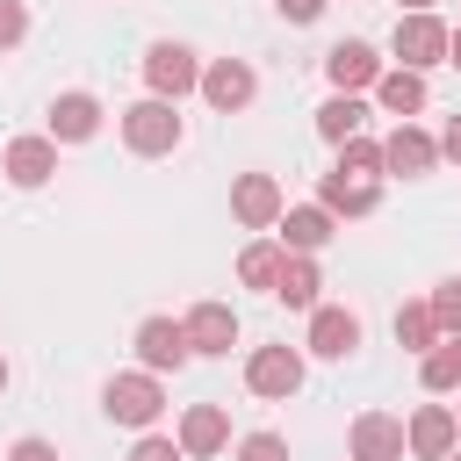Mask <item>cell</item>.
Segmentation results:
<instances>
[{"label":"cell","instance_id":"603a6c76","mask_svg":"<svg viewBox=\"0 0 461 461\" xmlns=\"http://www.w3.org/2000/svg\"><path fill=\"white\" fill-rule=\"evenodd\" d=\"M447 331H439V317H432V303H403L396 310V346H411V353H432Z\"/></svg>","mask_w":461,"mask_h":461},{"label":"cell","instance_id":"7c38bea8","mask_svg":"<svg viewBox=\"0 0 461 461\" xmlns=\"http://www.w3.org/2000/svg\"><path fill=\"white\" fill-rule=\"evenodd\" d=\"M324 79H331L339 94H360V86L382 79V58H375L367 43H331V50H324Z\"/></svg>","mask_w":461,"mask_h":461},{"label":"cell","instance_id":"4fadbf2b","mask_svg":"<svg viewBox=\"0 0 461 461\" xmlns=\"http://www.w3.org/2000/svg\"><path fill=\"white\" fill-rule=\"evenodd\" d=\"M432 158H439V144L418 130V122H396V137L382 144V166L389 173H403V180H418V173H432Z\"/></svg>","mask_w":461,"mask_h":461},{"label":"cell","instance_id":"83f0119b","mask_svg":"<svg viewBox=\"0 0 461 461\" xmlns=\"http://www.w3.org/2000/svg\"><path fill=\"white\" fill-rule=\"evenodd\" d=\"M238 461H288V439L281 432H245L238 439Z\"/></svg>","mask_w":461,"mask_h":461},{"label":"cell","instance_id":"836d02e7","mask_svg":"<svg viewBox=\"0 0 461 461\" xmlns=\"http://www.w3.org/2000/svg\"><path fill=\"white\" fill-rule=\"evenodd\" d=\"M447 65H461V29H454V43H447Z\"/></svg>","mask_w":461,"mask_h":461},{"label":"cell","instance_id":"f546056e","mask_svg":"<svg viewBox=\"0 0 461 461\" xmlns=\"http://www.w3.org/2000/svg\"><path fill=\"white\" fill-rule=\"evenodd\" d=\"M130 461H187V454H180V439H158V432H144V439L130 447Z\"/></svg>","mask_w":461,"mask_h":461},{"label":"cell","instance_id":"2e32d148","mask_svg":"<svg viewBox=\"0 0 461 461\" xmlns=\"http://www.w3.org/2000/svg\"><path fill=\"white\" fill-rule=\"evenodd\" d=\"M230 447V418H223V403H194L187 418H180V454H223Z\"/></svg>","mask_w":461,"mask_h":461},{"label":"cell","instance_id":"ba28073f","mask_svg":"<svg viewBox=\"0 0 461 461\" xmlns=\"http://www.w3.org/2000/svg\"><path fill=\"white\" fill-rule=\"evenodd\" d=\"M252 94H259V79H252V65H245V58H216V65H202V101H209V108L238 115Z\"/></svg>","mask_w":461,"mask_h":461},{"label":"cell","instance_id":"d6986e66","mask_svg":"<svg viewBox=\"0 0 461 461\" xmlns=\"http://www.w3.org/2000/svg\"><path fill=\"white\" fill-rule=\"evenodd\" d=\"M317 288H324L317 259H310V252H288V259H281V281H274V295H281L288 310H317Z\"/></svg>","mask_w":461,"mask_h":461},{"label":"cell","instance_id":"f35d334b","mask_svg":"<svg viewBox=\"0 0 461 461\" xmlns=\"http://www.w3.org/2000/svg\"><path fill=\"white\" fill-rule=\"evenodd\" d=\"M454 418H461V411H454Z\"/></svg>","mask_w":461,"mask_h":461},{"label":"cell","instance_id":"8d00e7d4","mask_svg":"<svg viewBox=\"0 0 461 461\" xmlns=\"http://www.w3.org/2000/svg\"><path fill=\"white\" fill-rule=\"evenodd\" d=\"M454 353H461V339H454Z\"/></svg>","mask_w":461,"mask_h":461},{"label":"cell","instance_id":"8992f818","mask_svg":"<svg viewBox=\"0 0 461 461\" xmlns=\"http://www.w3.org/2000/svg\"><path fill=\"white\" fill-rule=\"evenodd\" d=\"M281 180L274 173H238V187H230V216L245 223V230H267V223H281Z\"/></svg>","mask_w":461,"mask_h":461},{"label":"cell","instance_id":"44dd1931","mask_svg":"<svg viewBox=\"0 0 461 461\" xmlns=\"http://www.w3.org/2000/svg\"><path fill=\"white\" fill-rule=\"evenodd\" d=\"M317 194H324V209H331V216H367V209L382 202V187L346 180V173H324V187H317Z\"/></svg>","mask_w":461,"mask_h":461},{"label":"cell","instance_id":"ac0fdd59","mask_svg":"<svg viewBox=\"0 0 461 461\" xmlns=\"http://www.w3.org/2000/svg\"><path fill=\"white\" fill-rule=\"evenodd\" d=\"M331 238V209L310 202V209H281V252H317Z\"/></svg>","mask_w":461,"mask_h":461},{"label":"cell","instance_id":"277c9868","mask_svg":"<svg viewBox=\"0 0 461 461\" xmlns=\"http://www.w3.org/2000/svg\"><path fill=\"white\" fill-rule=\"evenodd\" d=\"M245 389L288 403V396L303 389V353H295V346H259V353L245 360Z\"/></svg>","mask_w":461,"mask_h":461},{"label":"cell","instance_id":"7402d4cb","mask_svg":"<svg viewBox=\"0 0 461 461\" xmlns=\"http://www.w3.org/2000/svg\"><path fill=\"white\" fill-rule=\"evenodd\" d=\"M281 259H288L281 238H252V245L238 252V281H245V288H274V281H281Z\"/></svg>","mask_w":461,"mask_h":461},{"label":"cell","instance_id":"ffe728a7","mask_svg":"<svg viewBox=\"0 0 461 461\" xmlns=\"http://www.w3.org/2000/svg\"><path fill=\"white\" fill-rule=\"evenodd\" d=\"M375 101H382L389 115H403V122H411V115L425 108V72H403V65H396V72H382V79H375Z\"/></svg>","mask_w":461,"mask_h":461},{"label":"cell","instance_id":"5b68a950","mask_svg":"<svg viewBox=\"0 0 461 461\" xmlns=\"http://www.w3.org/2000/svg\"><path fill=\"white\" fill-rule=\"evenodd\" d=\"M144 79H151L158 101H180V94L202 86V65H194L187 43H151V50H144Z\"/></svg>","mask_w":461,"mask_h":461},{"label":"cell","instance_id":"6da1fadb","mask_svg":"<svg viewBox=\"0 0 461 461\" xmlns=\"http://www.w3.org/2000/svg\"><path fill=\"white\" fill-rule=\"evenodd\" d=\"M447 43H454V29H447L439 14H403L389 50H396L403 72H432V65H447Z\"/></svg>","mask_w":461,"mask_h":461},{"label":"cell","instance_id":"9c48e42d","mask_svg":"<svg viewBox=\"0 0 461 461\" xmlns=\"http://www.w3.org/2000/svg\"><path fill=\"white\" fill-rule=\"evenodd\" d=\"M403 439H411V454H418V461H447V454H454V439H461V418H454L447 403H425V411L403 425Z\"/></svg>","mask_w":461,"mask_h":461},{"label":"cell","instance_id":"d590c367","mask_svg":"<svg viewBox=\"0 0 461 461\" xmlns=\"http://www.w3.org/2000/svg\"><path fill=\"white\" fill-rule=\"evenodd\" d=\"M0 389H7V360H0Z\"/></svg>","mask_w":461,"mask_h":461},{"label":"cell","instance_id":"9a60e30c","mask_svg":"<svg viewBox=\"0 0 461 461\" xmlns=\"http://www.w3.org/2000/svg\"><path fill=\"white\" fill-rule=\"evenodd\" d=\"M353 346H360V317H353V310H324V303H317V310H310V353L346 360Z\"/></svg>","mask_w":461,"mask_h":461},{"label":"cell","instance_id":"7a4b0ae2","mask_svg":"<svg viewBox=\"0 0 461 461\" xmlns=\"http://www.w3.org/2000/svg\"><path fill=\"white\" fill-rule=\"evenodd\" d=\"M122 144L137 151V158H158V151H173L180 144V115H173V101H137V108H122Z\"/></svg>","mask_w":461,"mask_h":461},{"label":"cell","instance_id":"f1b7e54d","mask_svg":"<svg viewBox=\"0 0 461 461\" xmlns=\"http://www.w3.org/2000/svg\"><path fill=\"white\" fill-rule=\"evenodd\" d=\"M22 36H29V7L22 0H0V50H14Z\"/></svg>","mask_w":461,"mask_h":461},{"label":"cell","instance_id":"30bf717a","mask_svg":"<svg viewBox=\"0 0 461 461\" xmlns=\"http://www.w3.org/2000/svg\"><path fill=\"white\" fill-rule=\"evenodd\" d=\"M180 324H187V346L194 353H230L238 346V310L230 303H194Z\"/></svg>","mask_w":461,"mask_h":461},{"label":"cell","instance_id":"1f68e13d","mask_svg":"<svg viewBox=\"0 0 461 461\" xmlns=\"http://www.w3.org/2000/svg\"><path fill=\"white\" fill-rule=\"evenodd\" d=\"M274 7H281V14H288V22H317V14H324V7H331V0H274Z\"/></svg>","mask_w":461,"mask_h":461},{"label":"cell","instance_id":"4316f807","mask_svg":"<svg viewBox=\"0 0 461 461\" xmlns=\"http://www.w3.org/2000/svg\"><path fill=\"white\" fill-rule=\"evenodd\" d=\"M432 317H439L447 339H461V281H439L432 288Z\"/></svg>","mask_w":461,"mask_h":461},{"label":"cell","instance_id":"cb8c5ba5","mask_svg":"<svg viewBox=\"0 0 461 461\" xmlns=\"http://www.w3.org/2000/svg\"><path fill=\"white\" fill-rule=\"evenodd\" d=\"M360 122H367V108H360L353 94H331V101L317 108V137H331V144H346V137H360Z\"/></svg>","mask_w":461,"mask_h":461},{"label":"cell","instance_id":"74e56055","mask_svg":"<svg viewBox=\"0 0 461 461\" xmlns=\"http://www.w3.org/2000/svg\"><path fill=\"white\" fill-rule=\"evenodd\" d=\"M447 461H461V454H447Z\"/></svg>","mask_w":461,"mask_h":461},{"label":"cell","instance_id":"3957f363","mask_svg":"<svg viewBox=\"0 0 461 461\" xmlns=\"http://www.w3.org/2000/svg\"><path fill=\"white\" fill-rule=\"evenodd\" d=\"M101 411L115 418V425H151L158 411H166V389H158V375H115L108 389H101Z\"/></svg>","mask_w":461,"mask_h":461},{"label":"cell","instance_id":"e0dca14e","mask_svg":"<svg viewBox=\"0 0 461 461\" xmlns=\"http://www.w3.org/2000/svg\"><path fill=\"white\" fill-rule=\"evenodd\" d=\"M94 130H101V101L94 94H58L50 101V137L58 144H86Z\"/></svg>","mask_w":461,"mask_h":461},{"label":"cell","instance_id":"5bb4252c","mask_svg":"<svg viewBox=\"0 0 461 461\" xmlns=\"http://www.w3.org/2000/svg\"><path fill=\"white\" fill-rule=\"evenodd\" d=\"M58 173V137H14L7 144V180L14 187H43Z\"/></svg>","mask_w":461,"mask_h":461},{"label":"cell","instance_id":"484cf974","mask_svg":"<svg viewBox=\"0 0 461 461\" xmlns=\"http://www.w3.org/2000/svg\"><path fill=\"white\" fill-rule=\"evenodd\" d=\"M418 382H425V389H432V396H439V389H454V382H461V353H454V339H439V346H432V353H425V367H418Z\"/></svg>","mask_w":461,"mask_h":461},{"label":"cell","instance_id":"d6a6232c","mask_svg":"<svg viewBox=\"0 0 461 461\" xmlns=\"http://www.w3.org/2000/svg\"><path fill=\"white\" fill-rule=\"evenodd\" d=\"M439 151H447V158H461V115L447 122V144H439Z\"/></svg>","mask_w":461,"mask_h":461},{"label":"cell","instance_id":"d4e9b609","mask_svg":"<svg viewBox=\"0 0 461 461\" xmlns=\"http://www.w3.org/2000/svg\"><path fill=\"white\" fill-rule=\"evenodd\" d=\"M331 173H346V180H367V187H375V173H382V144H367V137H346Z\"/></svg>","mask_w":461,"mask_h":461},{"label":"cell","instance_id":"8fae6325","mask_svg":"<svg viewBox=\"0 0 461 461\" xmlns=\"http://www.w3.org/2000/svg\"><path fill=\"white\" fill-rule=\"evenodd\" d=\"M403 454H411V439H403V425L389 411L353 418V461H403Z\"/></svg>","mask_w":461,"mask_h":461},{"label":"cell","instance_id":"e575fe53","mask_svg":"<svg viewBox=\"0 0 461 461\" xmlns=\"http://www.w3.org/2000/svg\"><path fill=\"white\" fill-rule=\"evenodd\" d=\"M403 7H411V14H432V0H403Z\"/></svg>","mask_w":461,"mask_h":461},{"label":"cell","instance_id":"4dcf8cb0","mask_svg":"<svg viewBox=\"0 0 461 461\" xmlns=\"http://www.w3.org/2000/svg\"><path fill=\"white\" fill-rule=\"evenodd\" d=\"M7 461H58V447H50V439H14Z\"/></svg>","mask_w":461,"mask_h":461},{"label":"cell","instance_id":"52a82bcc","mask_svg":"<svg viewBox=\"0 0 461 461\" xmlns=\"http://www.w3.org/2000/svg\"><path fill=\"white\" fill-rule=\"evenodd\" d=\"M187 324H173V317H144L137 324V360H144V375H166V367H187Z\"/></svg>","mask_w":461,"mask_h":461}]
</instances>
